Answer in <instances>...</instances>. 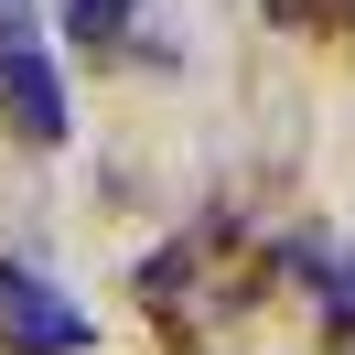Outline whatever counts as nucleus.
I'll return each instance as SVG.
<instances>
[{
    "mask_svg": "<svg viewBox=\"0 0 355 355\" xmlns=\"http://www.w3.org/2000/svg\"><path fill=\"white\" fill-rule=\"evenodd\" d=\"M65 33L76 44H119L130 33V0H65Z\"/></svg>",
    "mask_w": 355,
    "mask_h": 355,
    "instance_id": "7ed1b4c3",
    "label": "nucleus"
},
{
    "mask_svg": "<svg viewBox=\"0 0 355 355\" xmlns=\"http://www.w3.org/2000/svg\"><path fill=\"white\" fill-rule=\"evenodd\" d=\"M0 97H11V130H22V140H65V87H54L44 44H11V54H0Z\"/></svg>",
    "mask_w": 355,
    "mask_h": 355,
    "instance_id": "f03ea898",
    "label": "nucleus"
},
{
    "mask_svg": "<svg viewBox=\"0 0 355 355\" xmlns=\"http://www.w3.org/2000/svg\"><path fill=\"white\" fill-rule=\"evenodd\" d=\"M0 345H11V355H87V345H97V323L44 280V269L0 259Z\"/></svg>",
    "mask_w": 355,
    "mask_h": 355,
    "instance_id": "f257e3e1",
    "label": "nucleus"
},
{
    "mask_svg": "<svg viewBox=\"0 0 355 355\" xmlns=\"http://www.w3.org/2000/svg\"><path fill=\"white\" fill-rule=\"evenodd\" d=\"M323 323L355 334V248H345V259H323Z\"/></svg>",
    "mask_w": 355,
    "mask_h": 355,
    "instance_id": "20e7f679",
    "label": "nucleus"
}]
</instances>
